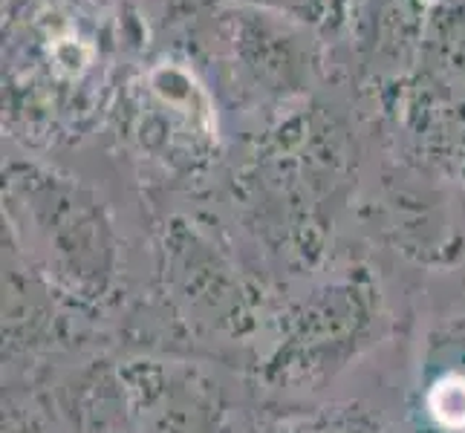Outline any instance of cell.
Listing matches in <instances>:
<instances>
[{
	"label": "cell",
	"instance_id": "6da1fadb",
	"mask_svg": "<svg viewBox=\"0 0 465 433\" xmlns=\"http://www.w3.org/2000/svg\"><path fill=\"white\" fill-rule=\"evenodd\" d=\"M430 416L448 430H465V376H445L428 393Z\"/></svg>",
	"mask_w": 465,
	"mask_h": 433
},
{
	"label": "cell",
	"instance_id": "7a4b0ae2",
	"mask_svg": "<svg viewBox=\"0 0 465 433\" xmlns=\"http://www.w3.org/2000/svg\"><path fill=\"white\" fill-rule=\"evenodd\" d=\"M252 4H263V6H275L281 12H295V15H310L315 0H252Z\"/></svg>",
	"mask_w": 465,
	"mask_h": 433
}]
</instances>
